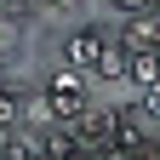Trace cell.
Returning a JSON list of instances; mask_svg holds the SVG:
<instances>
[{
  "mask_svg": "<svg viewBox=\"0 0 160 160\" xmlns=\"http://www.w3.org/2000/svg\"><path fill=\"white\" fill-rule=\"evenodd\" d=\"M114 6H126V12H132V6H143V0H114Z\"/></svg>",
  "mask_w": 160,
  "mask_h": 160,
  "instance_id": "obj_3",
  "label": "cell"
},
{
  "mask_svg": "<svg viewBox=\"0 0 160 160\" xmlns=\"http://www.w3.org/2000/svg\"><path fill=\"white\" fill-rule=\"evenodd\" d=\"M86 103H92V92H86V74H74V69H69V74H57L52 86H46V109H52V120H63V126L86 114Z\"/></svg>",
  "mask_w": 160,
  "mask_h": 160,
  "instance_id": "obj_1",
  "label": "cell"
},
{
  "mask_svg": "<svg viewBox=\"0 0 160 160\" xmlns=\"http://www.w3.org/2000/svg\"><path fill=\"white\" fill-rule=\"evenodd\" d=\"M69 63H74V69H92V74H109L114 52H109V40H103V34H92V29H86V34H74V40H69Z\"/></svg>",
  "mask_w": 160,
  "mask_h": 160,
  "instance_id": "obj_2",
  "label": "cell"
}]
</instances>
